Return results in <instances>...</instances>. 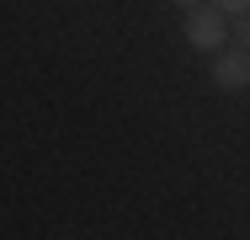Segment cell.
<instances>
[{"mask_svg": "<svg viewBox=\"0 0 250 240\" xmlns=\"http://www.w3.org/2000/svg\"><path fill=\"white\" fill-rule=\"evenodd\" d=\"M213 86L218 91H245L250 86V48H218L213 53Z\"/></svg>", "mask_w": 250, "mask_h": 240, "instance_id": "cell-2", "label": "cell"}, {"mask_svg": "<svg viewBox=\"0 0 250 240\" xmlns=\"http://www.w3.org/2000/svg\"><path fill=\"white\" fill-rule=\"evenodd\" d=\"M213 5H218L224 16H245V11H250V0H213Z\"/></svg>", "mask_w": 250, "mask_h": 240, "instance_id": "cell-3", "label": "cell"}, {"mask_svg": "<svg viewBox=\"0 0 250 240\" xmlns=\"http://www.w3.org/2000/svg\"><path fill=\"white\" fill-rule=\"evenodd\" d=\"M181 32H187V43L197 48V53H218L224 38H229V22H224V11L213 5V0H202L187 11V22H181Z\"/></svg>", "mask_w": 250, "mask_h": 240, "instance_id": "cell-1", "label": "cell"}, {"mask_svg": "<svg viewBox=\"0 0 250 240\" xmlns=\"http://www.w3.org/2000/svg\"><path fill=\"white\" fill-rule=\"evenodd\" d=\"M234 38H240V48H250V11L234 16Z\"/></svg>", "mask_w": 250, "mask_h": 240, "instance_id": "cell-4", "label": "cell"}, {"mask_svg": "<svg viewBox=\"0 0 250 240\" xmlns=\"http://www.w3.org/2000/svg\"><path fill=\"white\" fill-rule=\"evenodd\" d=\"M170 5H176V11H192V5H202V0H170Z\"/></svg>", "mask_w": 250, "mask_h": 240, "instance_id": "cell-5", "label": "cell"}]
</instances>
